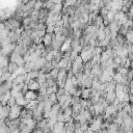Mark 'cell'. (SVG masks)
Returning a JSON list of instances; mask_svg holds the SVG:
<instances>
[{
  "mask_svg": "<svg viewBox=\"0 0 133 133\" xmlns=\"http://www.w3.org/2000/svg\"><path fill=\"white\" fill-rule=\"evenodd\" d=\"M36 97H38V93L36 92H32V91H27L24 95V98L28 101H33V100H36Z\"/></svg>",
  "mask_w": 133,
  "mask_h": 133,
  "instance_id": "1",
  "label": "cell"
},
{
  "mask_svg": "<svg viewBox=\"0 0 133 133\" xmlns=\"http://www.w3.org/2000/svg\"><path fill=\"white\" fill-rule=\"evenodd\" d=\"M91 88H83L81 92V96L80 98L82 100H90L92 98V94H91Z\"/></svg>",
  "mask_w": 133,
  "mask_h": 133,
  "instance_id": "2",
  "label": "cell"
},
{
  "mask_svg": "<svg viewBox=\"0 0 133 133\" xmlns=\"http://www.w3.org/2000/svg\"><path fill=\"white\" fill-rule=\"evenodd\" d=\"M27 87H28V91L38 92L39 88H40V85H39V83H38L35 80H30V82H29V84L27 85Z\"/></svg>",
  "mask_w": 133,
  "mask_h": 133,
  "instance_id": "3",
  "label": "cell"
},
{
  "mask_svg": "<svg viewBox=\"0 0 133 133\" xmlns=\"http://www.w3.org/2000/svg\"><path fill=\"white\" fill-rule=\"evenodd\" d=\"M52 70H53V68H52V65H51V62H50V61H47V62L45 63V65L42 68L41 72L44 73V74H48V73H50Z\"/></svg>",
  "mask_w": 133,
  "mask_h": 133,
  "instance_id": "4",
  "label": "cell"
},
{
  "mask_svg": "<svg viewBox=\"0 0 133 133\" xmlns=\"http://www.w3.org/2000/svg\"><path fill=\"white\" fill-rule=\"evenodd\" d=\"M35 81L39 83V85L42 84V83H44V82H46V76H45V74L40 71L39 72V75H38V77L35 79Z\"/></svg>",
  "mask_w": 133,
  "mask_h": 133,
  "instance_id": "5",
  "label": "cell"
},
{
  "mask_svg": "<svg viewBox=\"0 0 133 133\" xmlns=\"http://www.w3.org/2000/svg\"><path fill=\"white\" fill-rule=\"evenodd\" d=\"M17 69H18V66H17V64H16L15 62H10V63H9V65H8V71H9L10 74H14V73L17 71Z\"/></svg>",
  "mask_w": 133,
  "mask_h": 133,
  "instance_id": "6",
  "label": "cell"
},
{
  "mask_svg": "<svg viewBox=\"0 0 133 133\" xmlns=\"http://www.w3.org/2000/svg\"><path fill=\"white\" fill-rule=\"evenodd\" d=\"M39 72H40V71L32 70V71H30L29 73H27V76H28V78H29L30 80H35L36 77H38V75H39Z\"/></svg>",
  "mask_w": 133,
  "mask_h": 133,
  "instance_id": "7",
  "label": "cell"
},
{
  "mask_svg": "<svg viewBox=\"0 0 133 133\" xmlns=\"http://www.w3.org/2000/svg\"><path fill=\"white\" fill-rule=\"evenodd\" d=\"M62 113H63V115L64 116H71L72 117V113H73V110H72V106L70 105L69 107H66L63 111H62Z\"/></svg>",
  "mask_w": 133,
  "mask_h": 133,
  "instance_id": "8",
  "label": "cell"
},
{
  "mask_svg": "<svg viewBox=\"0 0 133 133\" xmlns=\"http://www.w3.org/2000/svg\"><path fill=\"white\" fill-rule=\"evenodd\" d=\"M125 40L132 44V42H133V32H132V30H128L127 34L125 35Z\"/></svg>",
  "mask_w": 133,
  "mask_h": 133,
  "instance_id": "9",
  "label": "cell"
},
{
  "mask_svg": "<svg viewBox=\"0 0 133 133\" xmlns=\"http://www.w3.org/2000/svg\"><path fill=\"white\" fill-rule=\"evenodd\" d=\"M11 76H12V74H10L9 72H5V73H3V74H2V76H1V79H0V81H1L2 83H4L5 81H8V80L11 78Z\"/></svg>",
  "mask_w": 133,
  "mask_h": 133,
  "instance_id": "10",
  "label": "cell"
},
{
  "mask_svg": "<svg viewBox=\"0 0 133 133\" xmlns=\"http://www.w3.org/2000/svg\"><path fill=\"white\" fill-rule=\"evenodd\" d=\"M43 5H44V2H43V1H35V4H34V8H33V11L39 12L40 10H42V9H43Z\"/></svg>",
  "mask_w": 133,
  "mask_h": 133,
  "instance_id": "11",
  "label": "cell"
},
{
  "mask_svg": "<svg viewBox=\"0 0 133 133\" xmlns=\"http://www.w3.org/2000/svg\"><path fill=\"white\" fill-rule=\"evenodd\" d=\"M50 75H51V77H52V79L54 80V81H57V75H58V69H53L50 73H49Z\"/></svg>",
  "mask_w": 133,
  "mask_h": 133,
  "instance_id": "12",
  "label": "cell"
},
{
  "mask_svg": "<svg viewBox=\"0 0 133 133\" xmlns=\"http://www.w3.org/2000/svg\"><path fill=\"white\" fill-rule=\"evenodd\" d=\"M16 64H17V66L18 68H23L24 66V64H25V61H24V59H23V57H20L16 62H15Z\"/></svg>",
  "mask_w": 133,
  "mask_h": 133,
  "instance_id": "13",
  "label": "cell"
},
{
  "mask_svg": "<svg viewBox=\"0 0 133 133\" xmlns=\"http://www.w3.org/2000/svg\"><path fill=\"white\" fill-rule=\"evenodd\" d=\"M63 95H65V91L63 90V87H58L57 88V92H56V97L63 96Z\"/></svg>",
  "mask_w": 133,
  "mask_h": 133,
  "instance_id": "14",
  "label": "cell"
},
{
  "mask_svg": "<svg viewBox=\"0 0 133 133\" xmlns=\"http://www.w3.org/2000/svg\"><path fill=\"white\" fill-rule=\"evenodd\" d=\"M8 105H9L10 107H12V106L16 105V99H15L14 97H11V98L9 99V101H8Z\"/></svg>",
  "mask_w": 133,
  "mask_h": 133,
  "instance_id": "15",
  "label": "cell"
},
{
  "mask_svg": "<svg viewBox=\"0 0 133 133\" xmlns=\"http://www.w3.org/2000/svg\"><path fill=\"white\" fill-rule=\"evenodd\" d=\"M22 98H24V95H23V93H21V92H19L18 95L15 97L16 100H19V99H22Z\"/></svg>",
  "mask_w": 133,
  "mask_h": 133,
  "instance_id": "16",
  "label": "cell"
},
{
  "mask_svg": "<svg viewBox=\"0 0 133 133\" xmlns=\"http://www.w3.org/2000/svg\"><path fill=\"white\" fill-rule=\"evenodd\" d=\"M40 88H45V90H47V88H48V84H47V82H44V83L40 84Z\"/></svg>",
  "mask_w": 133,
  "mask_h": 133,
  "instance_id": "17",
  "label": "cell"
},
{
  "mask_svg": "<svg viewBox=\"0 0 133 133\" xmlns=\"http://www.w3.org/2000/svg\"><path fill=\"white\" fill-rule=\"evenodd\" d=\"M5 28H4V24H3V22H0V32L1 31H3Z\"/></svg>",
  "mask_w": 133,
  "mask_h": 133,
  "instance_id": "18",
  "label": "cell"
},
{
  "mask_svg": "<svg viewBox=\"0 0 133 133\" xmlns=\"http://www.w3.org/2000/svg\"><path fill=\"white\" fill-rule=\"evenodd\" d=\"M83 133H95V132H93V131H92V130H91V129H90V128H88V129H87V130H86V131H84V132H83Z\"/></svg>",
  "mask_w": 133,
  "mask_h": 133,
  "instance_id": "19",
  "label": "cell"
}]
</instances>
